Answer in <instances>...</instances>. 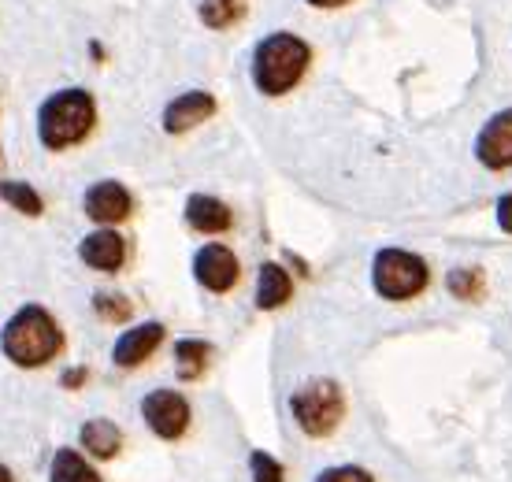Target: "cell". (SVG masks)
Returning <instances> with one entry per match:
<instances>
[{"label":"cell","instance_id":"obj_13","mask_svg":"<svg viewBox=\"0 0 512 482\" xmlns=\"http://www.w3.org/2000/svg\"><path fill=\"white\" fill-rule=\"evenodd\" d=\"M186 223L201 234H223L231 227V208L219 201V197H205V193H193L186 201Z\"/></svg>","mask_w":512,"mask_h":482},{"label":"cell","instance_id":"obj_25","mask_svg":"<svg viewBox=\"0 0 512 482\" xmlns=\"http://www.w3.org/2000/svg\"><path fill=\"white\" fill-rule=\"evenodd\" d=\"M82 382H86V368L64 371V386H71V390H75V386H82Z\"/></svg>","mask_w":512,"mask_h":482},{"label":"cell","instance_id":"obj_19","mask_svg":"<svg viewBox=\"0 0 512 482\" xmlns=\"http://www.w3.org/2000/svg\"><path fill=\"white\" fill-rule=\"evenodd\" d=\"M0 201H8L12 208H19L23 216H41V212H45V201L38 197V190L26 186V182H12V178L0 182Z\"/></svg>","mask_w":512,"mask_h":482},{"label":"cell","instance_id":"obj_5","mask_svg":"<svg viewBox=\"0 0 512 482\" xmlns=\"http://www.w3.org/2000/svg\"><path fill=\"white\" fill-rule=\"evenodd\" d=\"M427 282H431V271L423 264V256L405 253V249L375 253L372 286L383 301H412L416 293L427 290Z\"/></svg>","mask_w":512,"mask_h":482},{"label":"cell","instance_id":"obj_8","mask_svg":"<svg viewBox=\"0 0 512 482\" xmlns=\"http://www.w3.org/2000/svg\"><path fill=\"white\" fill-rule=\"evenodd\" d=\"M193 279L201 282L212 293H227L238 282V260L227 245H205L201 253L193 256Z\"/></svg>","mask_w":512,"mask_h":482},{"label":"cell","instance_id":"obj_12","mask_svg":"<svg viewBox=\"0 0 512 482\" xmlns=\"http://www.w3.org/2000/svg\"><path fill=\"white\" fill-rule=\"evenodd\" d=\"M78 256H82V264L93 267V271H119L123 260H127V241L112 227L93 230L90 238H82Z\"/></svg>","mask_w":512,"mask_h":482},{"label":"cell","instance_id":"obj_14","mask_svg":"<svg viewBox=\"0 0 512 482\" xmlns=\"http://www.w3.org/2000/svg\"><path fill=\"white\" fill-rule=\"evenodd\" d=\"M78 438H82V449L97 460H112L123 449V431H119L112 419H90Z\"/></svg>","mask_w":512,"mask_h":482},{"label":"cell","instance_id":"obj_9","mask_svg":"<svg viewBox=\"0 0 512 482\" xmlns=\"http://www.w3.org/2000/svg\"><path fill=\"white\" fill-rule=\"evenodd\" d=\"M475 156H479V164L490 167V171H505V167H512V108L498 112L487 127L479 130V138H475Z\"/></svg>","mask_w":512,"mask_h":482},{"label":"cell","instance_id":"obj_24","mask_svg":"<svg viewBox=\"0 0 512 482\" xmlns=\"http://www.w3.org/2000/svg\"><path fill=\"white\" fill-rule=\"evenodd\" d=\"M498 227L505 230V234H512V193L498 197Z\"/></svg>","mask_w":512,"mask_h":482},{"label":"cell","instance_id":"obj_18","mask_svg":"<svg viewBox=\"0 0 512 482\" xmlns=\"http://www.w3.org/2000/svg\"><path fill=\"white\" fill-rule=\"evenodd\" d=\"M201 19L212 30H231L245 19V0H201Z\"/></svg>","mask_w":512,"mask_h":482},{"label":"cell","instance_id":"obj_3","mask_svg":"<svg viewBox=\"0 0 512 482\" xmlns=\"http://www.w3.org/2000/svg\"><path fill=\"white\" fill-rule=\"evenodd\" d=\"M97 123V104L86 89H60L38 112V138L45 149H71Z\"/></svg>","mask_w":512,"mask_h":482},{"label":"cell","instance_id":"obj_20","mask_svg":"<svg viewBox=\"0 0 512 482\" xmlns=\"http://www.w3.org/2000/svg\"><path fill=\"white\" fill-rule=\"evenodd\" d=\"M449 293L453 297H468V301H479L483 297V271L479 267H457V271H449V279H446Z\"/></svg>","mask_w":512,"mask_h":482},{"label":"cell","instance_id":"obj_22","mask_svg":"<svg viewBox=\"0 0 512 482\" xmlns=\"http://www.w3.org/2000/svg\"><path fill=\"white\" fill-rule=\"evenodd\" d=\"M249 471H253V482H282L286 479L282 464L271 457V453H264V449H256L253 457H249Z\"/></svg>","mask_w":512,"mask_h":482},{"label":"cell","instance_id":"obj_26","mask_svg":"<svg viewBox=\"0 0 512 482\" xmlns=\"http://www.w3.org/2000/svg\"><path fill=\"white\" fill-rule=\"evenodd\" d=\"M312 8H342V4H349V0H308Z\"/></svg>","mask_w":512,"mask_h":482},{"label":"cell","instance_id":"obj_11","mask_svg":"<svg viewBox=\"0 0 512 482\" xmlns=\"http://www.w3.org/2000/svg\"><path fill=\"white\" fill-rule=\"evenodd\" d=\"M160 342H164V327L160 323H138V327L119 334L112 360H116L119 368H138V364H145L160 349Z\"/></svg>","mask_w":512,"mask_h":482},{"label":"cell","instance_id":"obj_4","mask_svg":"<svg viewBox=\"0 0 512 482\" xmlns=\"http://www.w3.org/2000/svg\"><path fill=\"white\" fill-rule=\"evenodd\" d=\"M290 412L308 438H327L346 416V394L334 379H308L290 397Z\"/></svg>","mask_w":512,"mask_h":482},{"label":"cell","instance_id":"obj_21","mask_svg":"<svg viewBox=\"0 0 512 482\" xmlns=\"http://www.w3.org/2000/svg\"><path fill=\"white\" fill-rule=\"evenodd\" d=\"M93 308H97V316L108 319V323H127L130 319V301L119 297V293H97V297H93Z\"/></svg>","mask_w":512,"mask_h":482},{"label":"cell","instance_id":"obj_7","mask_svg":"<svg viewBox=\"0 0 512 482\" xmlns=\"http://www.w3.org/2000/svg\"><path fill=\"white\" fill-rule=\"evenodd\" d=\"M86 216L93 223H101V227H116L123 219H130L134 212V197L123 182H112V178H104V182H93L90 190H86Z\"/></svg>","mask_w":512,"mask_h":482},{"label":"cell","instance_id":"obj_15","mask_svg":"<svg viewBox=\"0 0 512 482\" xmlns=\"http://www.w3.org/2000/svg\"><path fill=\"white\" fill-rule=\"evenodd\" d=\"M290 293H294V282L286 275V267L279 264H264L260 267V282H256V308H282L290 301Z\"/></svg>","mask_w":512,"mask_h":482},{"label":"cell","instance_id":"obj_6","mask_svg":"<svg viewBox=\"0 0 512 482\" xmlns=\"http://www.w3.org/2000/svg\"><path fill=\"white\" fill-rule=\"evenodd\" d=\"M141 416L149 423V431L164 442H175L190 431V401L179 390H153L141 401Z\"/></svg>","mask_w":512,"mask_h":482},{"label":"cell","instance_id":"obj_1","mask_svg":"<svg viewBox=\"0 0 512 482\" xmlns=\"http://www.w3.org/2000/svg\"><path fill=\"white\" fill-rule=\"evenodd\" d=\"M0 349L19 368H45L52 356L64 349V334H60V323L45 308L26 305L4 323Z\"/></svg>","mask_w":512,"mask_h":482},{"label":"cell","instance_id":"obj_23","mask_svg":"<svg viewBox=\"0 0 512 482\" xmlns=\"http://www.w3.org/2000/svg\"><path fill=\"white\" fill-rule=\"evenodd\" d=\"M316 482H375L372 475L357 464H342V468H327L316 475Z\"/></svg>","mask_w":512,"mask_h":482},{"label":"cell","instance_id":"obj_10","mask_svg":"<svg viewBox=\"0 0 512 482\" xmlns=\"http://www.w3.org/2000/svg\"><path fill=\"white\" fill-rule=\"evenodd\" d=\"M212 115H216V97L205 89H193V93H182L164 108V130L167 134H186Z\"/></svg>","mask_w":512,"mask_h":482},{"label":"cell","instance_id":"obj_16","mask_svg":"<svg viewBox=\"0 0 512 482\" xmlns=\"http://www.w3.org/2000/svg\"><path fill=\"white\" fill-rule=\"evenodd\" d=\"M49 482H104V479L101 471L93 468L78 449H56V457L49 464Z\"/></svg>","mask_w":512,"mask_h":482},{"label":"cell","instance_id":"obj_17","mask_svg":"<svg viewBox=\"0 0 512 482\" xmlns=\"http://www.w3.org/2000/svg\"><path fill=\"white\" fill-rule=\"evenodd\" d=\"M208 360H212V345L208 342H197V338H182L175 345V371H179L182 382H193L201 379L208 368Z\"/></svg>","mask_w":512,"mask_h":482},{"label":"cell","instance_id":"obj_2","mask_svg":"<svg viewBox=\"0 0 512 482\" xmlns=\"http://www.w3.org/2000/svg\"><path fill=\"white\" fill-rule=\"evenodd\" d=\"M312 49L297 34H271L253 52V82L260 93L282 97L305 78Z\"/></svg>","mask_w":512,"mask_h":482},{"label":"cell","instance_id":"obj_27","mask_svg":"<svg viewBox=\"0 0 512 482\" xmlns=\"http://www.w3.org/2000/svg\"><path fill=\"white\" fill-rule=\"evenodd\" d=\"M0 482H15V479H12V471L4 468V464H0Z\"/></svg>","mask_w":512,"mask_h":482}]
</instances>
